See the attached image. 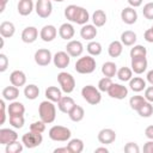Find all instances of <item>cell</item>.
<instances>
[{"instance_id": "1f68e13d", "label": "cell", "mask_w": 153, "mask_h": 153, "mask_svg": "<svg viewBox=\"0 0 153 153\" xmlns=\"http://www.w3.org/2000/svg\"><path fill=\"white\" fill-rule=\"evenodd\" d=\"M92 22L93 25L97 27H100L103 25H105L106 23V13L103 10H96L92 14Z\"/></svg>"}, {"instance_id": "2e32d148", "label": "cell", "mask_w": 153, "mask_h": 153, "mask_svg": "<svg viewBox=\"0 0 153 153\" xmlns=\"http://www.w3.org/2000/svg\"><path fill=\"white\" fill-rule=\"evenodd\" d=\"M147 66H148V62H147V59L146 57H135V59H131L130 67H131V71L135 74H142L147 69Z\"/></svg>"}, {"instance_id": "ac0fdd59", "label": "cell", "mask_w": 153, "mask_h": 153, "mask_svg": "<svg viewBox=\"0 0 153 153\" xmlns=\"http://www.w3.org/2000/svg\"><path fill=\"white\" fill-rule=\"evenodd\" d=\"M38 38V30L35 26H27L22 32V41L24 43H33Z\"/></svg>"}, {"instance_id": "f1b7e54d", "label": "cell", "mask_w": 153, "mask_h": 153, "mask_svg": "<svg viewBox=\"0 0 153 153\" xmlns=\"http://www.w3.org/2000/svg\"><path fill=\"white\" fill-rule=\"evenodd\" d=\"M129 87L134 92H141L146 88V80H143L141 76H134L129 80Z\"/></svg>"}, {"instance_id": "603a6c76", "label": "cell", "mask_w": 153, "mask_h": 153, "mask_svg": "<svg viewBox=\"0 0 153 153\" xmlns=\"http://www.w3.org/2000/svg\"><path fill=\"white\" fill-rule=\"evenodd\" d=\"M1 94H2V98H4L5 100L13 102V100H16V99L19 97V87H17V86H14V85H12V86H6V87L2 90Z\"/></svg>"}, {"instance_id": "7dc6e473", "label": "cell", "mask_w": 153, "mask_h": 153, "mask_svg": "<svg viewBox=\"0 0 153 153\" xmlns=\"http://www.w3.org/2000/svg\"><path fill=\"white\" fill-rule=\"evenodd\" d=\"M124 152L126 153H139L140 152V148H139L137 143H135V142H128L124 146Z\"/></svg>"}, {"instance_id": "4316f807", "label": "cell", "mask_w": 153, "mask_h": 153, "mask_svg": "<svg viewBox=\"0 0 153 153\" xmlns=\"http://www.w3.org/2000/svg\"><path fill=\"white\" fill-rule=\"evenodd\" d=\"M136 39H137V36L131 30H127V31H123L121 33V42H122L123 45H127V47L134 45Z\"/></svg>"}, {"instance_id": "8fae6325", "label": "cell", "mask_w": 153, "mask_h": 153, "mask_svg": "<svg viewBox=\"0 0 153 153\" xmlns=\"http://www.w3.org/2000/svg\"><path fill=\"white\" fill-rule=\"evenodd\" d=\"M53 62L55 65V67L63 69L66 67H68L69 62H71V56L67 51H57L54 56H53Z\"/></svg>"}, {"instance_id": "3957f363", "label": "cell", "mask_w": 153, "mask_h": 153, "mask_svg": "<svg viewBox=\"0 0 153 153\" xmlns=\"http://www.w3.org/2000/svg\"><path fill=\"white\" fill-rule=\"evenodd\" d=\"M81 96L82 98L91 105H97L102 100V94L98 87H94L93 85H86L81 88Z\"/></svg>"}, {"instance_id": "30bf717a", "label": "cell", "mask_w": 153, "mask_h": 153, "mask_svg": "<svg viewBox=\"0 0 153 153\" xmlns=\"http://www.w3.org/2000/svg\"><path fill=\"white\" fill-rule=\"evenodd\" d=\"M66 51L69 54L71 57H79L81 56L82 51H84V45L80 41L76 39H72L67 43L66 45Z\"/></svg>"}, {"instance_id": "277c9868", "label": "cell", "mask_w": 153, "mask_h": 153, "mask_svg": "<svg viewBox=\"0 0 153 153\" xmlns=\"http://www.w3.org/2000/svg\"><path fill=\"white\" fill-rule=\"evenodd\" d=\"M48 135H49V137L53 141L63 142V141H67V140L71 139L72 133H71V130L67 127H63V126H53L49 129Z\"/></svg>"}, {"instance_id": "ee69618b", "label": "cell", "mask_w": 153, "mask_h": 153, "mask_svg": "<svg viewBox=\"0 0 153 153\" xmlns=\"http://www.w3.org/2000/svg\"><path fill=\"white\" fill-rule=\"evenodd\" d=\"M45 124L47 123H44L42 120L41 121H36V122H32L31 124H30V130L31 131H35V133H43L44 130H45Z\"/></svg>"}, {"instance_id": "be15d7a7", "label": "cell", "mask_w": 153, "mask_h": 153, "mask_svg": "<svg viewBox=\"0 0 153 153\" xmlns=\"http://www.w3.org/2000/svg\"><path fill=\"white\" fill-rule=\"evenodd\" d=\"M152 29H153V26H152Z\"/></svg>"}, {"instance_id": "4fadbf2b", "label": "cell", "mask_w": 153, "mask_h": 153, "mask_svg": "<svg viewBox=\"0 0 153 153\" xmlns=\"http://www.w3.org/2000/svg\"><path fill=\"white\" fill-rule=\"evenodd\" d=\"M121 19L123 20V23H126L128 25H131V24L136 23V20H137L136 10H134V7H131V6L124 7L121 12Z\"/></svg>"}, {"instance_id": "f35d334b", "label": "cell", "mask_w": 153, "mask_h": 153, "mask_svg": "<svg viewBox=\"0 0 153 153\" xmlns=\"http://www.w3.org/2000/svg\"><path fill=\"white\" fill-rule=\"evenodd\" d=\"M146 102H147V100H146L145 97H142V96H133V97L129 99V105H130V108H131L133 110L137 111Z\"/></svg>"}, {"instance_id": "44dd1931", "label": "cell", "mask_w": 153, "mask_h": 153, "mask_svg": "<svg viewBox=\"0 0 153 153\" xmlns=\"http://www.w3.org/2000/svg\"><path fill=\"white\" fill-rule=\"evenodd\" d=\"M74 33H75V30L73 27L72 24L69 23H63L60 27H59V35L62 39H66V41H71L73 37H74Z\"/></svg>"}, {"instance_id": "484cf974", "label": "cell", "mask_w": 153, "mask_h": 153, "mask_svg": "<svg viewBox=\"0 0 153 153\" xmlns=\"http://www.w3.org/2000/svg\"><path fill=\"white\" fill-rule=\"evenodd\" d=\"M17 8L20 16H29L33 10V2L32 0H19Z\"/></svg>"}, {"instance_id": "ab89813d", "label": "cell", "mask_w": 153, "mask_h": 153, "mask_svg": "<svg viewBox=\"0 0 153 153\" xmlns=\"http://www.w3.org/2000/svg\"><path fill=\"white\" fill-rule=\"evenodd\" d=\"M8 121H10V124H11L13 128H17V129L23 128L24 122H25L23 115H12V116H10Z\"/></svg>"}, {"instance_id": "83f0119b", "label": "cell", "mask_w": 153, "mask_h": 153, "mask_svg": "<svg viewBox=\"0 0 153 153\" xmlns=\"http://www.w3.org/2000/svg\"><path fill=\"white\" fill-rule=\"evenodd\" d=\"M123 51V44L121 41H112L108 47V54L110 57H118Z\"/></svg>"}, {"instance_id": "836d02e7", "label": "cell", "mask_w": 153, "mask_h": 153, "mask_svg": "<svg viewBox=\"0 0 153 153\" xmlns=\"http://www.w3.org/2000/svg\"><path fill=\"white\" fill-rule=\"evenodd\" d=\"M24 96L29 100H33L39 96V88L35 84H29L24 88Z\"/></svg>"}, {"instance_id": "816d5d0a", "label": "cell", "mask_w": 153, "mask_h": 153, "mask_svg": "<svg viewBox=\"0 0 153 153\" xmlns=\"http://www.w3.org/2000/svg\"><path fill=\"white\" fill-rule=\"evenodd\" d=\"M143 38L148 42V43H153V29H147L143 33Z\"/></svg>"}, {"instance_id": "f907efd6", "label": "cell", "mask_w": 153, "mask_h": 153, "mask_svg": "<svg viewBox=\"0 0 153 153\" xmlns=\"http://www.w3.org/2000/svg\"><path fill=\"white\" fill-rule=\"evenodd\" d=\"M0 106H1V121L0 124H4L6 121V104H5V99L0 100Z\"/></svg>"}, {"instance_id": "db71d44e", "label": "cell", "mask_w": 153, "mask_h": 153, "mask_svg": "<svg viewBox=\"0 0 153 153\" xmlns=\"http://www.w3.org/2000/svg\"><path fill=\"white\" fill-rule=\"evenodd\" d=\"M145 135L148 140H153V124L152 126H148L146 129H145Z\"/></svg>"}, {"instance_id": "d590c367", "label": "cell", "mask_w": 153, "mask_h": 153, "mask_svg": "<svg viewBox=\"0 0 153 153\" xmlns=\"http://www.w3.org/2000/svg\"><path fill=\"white\" fill-rule=\"evenodd\" d=\"M86 50L91 56H98L102 53V44L96 41H90V43L86 45Z\"/></svg>"}, {"instance_id": "5bb4252c", "label": "cell", "mask_w": 153, "mask_h": 153, "mask_svg": "<svg viewBox=\"0 0 153 153\" xmlns=\"http://www.w3.org/2000/svg\"><path fill=\"white\" fill-rule=\"evenodd\" d=\"M57 35V29L54 25H44L39 31V37L43 42H51Z\"/></svg>"}, {"instance_id": "e7e4bbea", "label": "cell", "mask_w": 153, "mask_h": 153, "mask_svg": "<svg viewBox=\"0 0 153 153\" xmlns=\"http://www.w3.org/2000/svg\"><path fill=\"white\" fill-rule=\"evenodd\" d=\"M115 1H117V0H115Z\"/></svg>"}, {"instance_id": "cb8c5ba5", "label": "cell", "mask_w": 153, "mask_h": 153, "mask_svg": "<svg viewBox=\"0 0 153 153\" xmlns=\"http://www.w3.org/2000/svg\"><path fill=\"white\" fill-rule=\"evenodd\" d=\"M16 32V27H14V24L11 23V22H2L0 24V35L1 37L4 38H10L14 35Z\"/></svg>"}, {"instance_id": "680465c9", "label": "cell", "mask_w": 153, "mask_h": 153, "mask_svg": "<svg viewBox=\"0 0 153 153\" xmlns=\"http://www.w3.org/2000/svg\"><path fill=\"white\" fill-rule=\"evenodd\" d=\"M96 153H99V152H103V153H109V149L106 148V147H98V148H96V151H94Z\"/></svg>"}, {"instance_id": "f5cc1de1", "label": "cell", "mask_w": 153, "mask_h": 153, "mask_svg": "<svg viewBox=\"0 0 153 153\" xmlns=\"http://www.w3.org/2000/svg\"><path fill=\"white\" fill-rule=\"evenodd\" d=\"M143 152L145 153H153V140H149L143 145Z\"/></svg>"}, {"instance_id": "ba28073f", "label": "cell", "mask_w": 153, "mask_h": 153, "mask_svg": "<svg viewBox=\"0 0 153 153\" xmlns=\"http://www.w3.org/2000/svg\"><path fill=\"white\" fill-rule=\"evenodd\" d=\"M33 57H35V62L38 66H42V67L48 66L51 62V60H53V55H51L50 50L49 49H45V48L38 49L35 53V56Z\"/></svg>"}, {"instance_id": "d4e9b609", "label": "cell", "mask_w": 153, "mask_h": 153, "mask_svg": "<svg viewBox=\"0 0 153 153\" xmlns=\"http://www.w3.org/2000/svg\"><path fill=\"white\" fill-rule=\"evenodd\" d=\"M45 97H47V99H49L54 103H57L62 97V90L56 86H49L45 90Z\"/></svg>"}, {"instance_id": "7bdbcfd3", "label": "cell", "mask_w": 153, "mask_h": 153, "mask_svg": "<svg viewBox=\"0 0 153 153\" xmlns=\"http://www.w3.org/2000/svg\"><path fill=\"white\" fill-rule=\"evenodd\" d=\"M111 85H112L111 78L104 76V78H102V79L98 81V90H99L100 92H108Z\"/></svg>"}, {"instance_id": "8992f818", "label": "cell", "mask_w": 153, "mask_h": 153, "mask_svg": "<svg viewBox=\"0 0 153 153\" xmlns=\"http://www.w3.org/2000/svg\"><path fill=\"white\" fill-rule=\"evenodd\" d=\"M43 141V136L41 133L35 131H27L22 136V142L26 148H35L38 147Z\"/></svg>"}, {"instance_id": "91938a15", "label": "cell", "mask_w": 153, "mask_h": 153, "mask_svg": "<svg viewBox=\"0 0 153 153\" xmlns=\"http://www.w3.org/2000/svg\"><path fill=\"white\" fill-rule=\"evenodd\" d=\"M8 0H0V4H1V7H0V13H2L5 11V7H6V4H7Z\"/></svg>"}, {"instance_id": "b9f144b4", "label": "cell", "mask_w": 153, "mask_h": 153, "mask_svg": "<svg viewBox=\"0 0 153 153\" xmlns=\"http://www.w3.org/2000/svg\"><path fill=\"white\" fill-rule=\"evenodd\" d=\"M137 112H139V115H140L141 117H151V116L153 115V105H152V103L146 102V103L137 110Z\"/></svg>"}, {"instance_id": "e575fe53", "label": "cell", "mask_w": 153, "mask_h": 153, "mask_svg": "<svg viewBox=\"0 0 153 153\" xmlns=\"http://www.w3.org/2000/svg\"><path fill=\"white\" fill-rule=\"evenodd\" d=\"M69 153H81L84 151V141L81 139H72L67 145Z\"/></svg>"}, {"instance_id": "c3c4849f", "label": "cell", "mask_w": 153, "mask_h": 153, "mask_svg": "<svg viewBox=\"0 0 153 153\" xmlns=\"http://www.w3.org/2000/svg\"><path fill=\"white\" fill-rule=\"evenodd\" d=\"M8 67V57L5 54H0V72H5Z\"/></svg>"}, {"instance_id": "4dcf8cb0", "label": "cell", "mask_w": 153, "mask_h": 153, "mask_svg": "<svg viewBox=\"0 0 153 153\" xmlns=\"http://www.w3.org/2000/svg\"><path fill=\"white\" fill-rule=\"evenodd\" d=\"M68 116H69L71 121H73V122H80V121H82V118H84V116H85L84 108L75 104V105L73 106V109L68 112Z\"/></svg>"}, {"instance_id": "681fc988", "label": "cell", "mask_w": 153, "mask_h": 153, "mask_svg": "<svg viewBox=\"0 0 153 153\" xmlns=\"http://www.w3.org/2000/svg\"><path fill=\"white\" fill-rule=\"evenodd\" d=\"M145 99L149 103H153V85H151L149 87L145 88Z\"/></svg>"}, {"instance_id": "f546056e", "label": "cell", "mask_w": 153, "mask_h": 153, "mask_svg": "<svg viewBox=\"0 0 153 153\" xmlns=\"http://www.w3.org/2000/svg\"><path fill=\"white\" fill-rule=\"evenodd\" d=\"M102 73H103L104 76L114 78L117 74V66H116V63L112 62V61H106L102 66Z\"/></svg>"}, {"instance_id": "d6986e66", "label": "cell", "mask_w": 153, "mask_h": 153, "mask_svg": "<svg viewBox=\"0 0 153 153\" xmlns=\"http://www.w3.org/2000/svg\"><path fill=\"white\" fill-rule=\"evenodd\" d=\"M74 105H75V102H74V99H73L72 97H69V96H62L61 99L57 102V108H59V110H60L61 112H63V114H68V112L73 109Z\"/></svg>"}, {"instance_id": "7a4b0ae2", "label": "cell", "mask_w": 153, "mask_h": 153, "mask_svg": "<svg viewBox=\"0 0 153 153\" xmlns=\"http://www.w3.org/2000/svg\"><path fill=\"white\" fill-rule=\"evenodd\" d=\"M74 68L79 74H91L96 69V60L91 55L81 56L76 60Z\"/></svg>"}, {"instance_id": "52a82bcc", "label": "cell", "mask_w": 153, "mask_h": 153, "mask_svg": "<svg viewBox=\"0 0 153 153\" xmlns=\"http://www.w3.org/2000/svg\"><path fill=\"white\" fill-rule=\"evenodd\" d=\"M35 11L38 17L41 18H48L53 12V5L49 0H37L35 5Z\"/></svg>"}, {"instance_id": "6f0895ef", "label": "cell", "mask_w": 153, "mask_h": 153, "mask_svg": "<svg viewBox=\"0 0 153 153\" xmlns=\"http://www.w3.org/2000/svg\"><path fill=\"white\" fill-rule=\"evenodd\" d=\"M146 79H147V81H148L151 85H153V69H152V71H149V72L147 73Z\"/></svg>"}, {"instance_id": "74e56055", "label": "cell", "mask_w": 153, "mask_h": 153, "mask_svg": "<svg viewBox=\"0 0 153 153\" xmlns=\"http://www.w3.org/2000/svg\"><path fill=\"white\" fill-rule=\"evenodd\" d=\"M146 55H147V49L143 45H141V44L134 45L130 49V57L131 59H135V57H146Z\"/></svg>"}, {"instance_id": "f6af8a7d", "label": "cell", "mask_w": 153, "mask_h": 153, "mask_svg": "<svg viewBox=\"0 0 153 153\" xmlns=\"http://www.w3.org/2000/svg\"><path fill=\"white\" fill-rule=\"evenodd\" d=\"M76 8H78L76 5H68L65 8V17L67 18V20H69V22H73L74 20V16H75Z\"/></svg>"}, {"instance_id": "9c48e42d", "label": "cell", "mask_w": 153, "mask_h": 153, "mask_svg": "<svg viewBox=\"0 0 153 153\" xmlns=\"http://www.w3.org/2000/svg\"><path fill=\"white\" fill-rule=\"evenodd\" d=\"M108 94L115 99H124L128 96V88L124 85L112 82V85L110 86V88L108 91Z\"/></svg>"}, {"instance_id": "94428289", "label": "cell", "mask_w": 153, "mask_h": 153, "mask_svg": "<svg viewBox=\"0 0 153 153\" xmlns=\"http://www.w3.org/2000/svg\"><path fill=\"white\" fill-rule=\"evenodd\" d=\"M54 1H56V2H62L63 0H54Z\"/></svg>"}, {"instance_id": "ffe728a7", "label": "cell", "mask_w": 153, "mask_h": 153, "mask_svg": "<svg viewBox=\"0 0 153 153\" xmlns=\"http://www.w3.org/2000/svg\"><path fill=\"white\" fill-rule=\"evenodd\" d=\"M10 81L12 85L17 86V87H22L26 84V75L23 71H13L11 74H10Z\"/></svg>"}, {"instance_id": "9f6ffc18", "label": "cell", "mask_w": 153, "mask_h": 153, "mask_svg": "<svg viewBox=\"0 0 153 153\" xmlns=\"http://www.w3.org/2000/svg\"><path fill=\"white\" fill-rule=\"evenodd\" d=\"M54 153H69V149L68 147H59V148H55L54 149Z\"/></svg>"}, {"instance_id": "7c38bea8", "label": "cell", "mask_w": 153, "mask_h": 153, "mask_svg": "<svg viewBox=\"0 0 153 153\" xmlns=\"http://www.w3.org/2000/svg\"><path fill=\"white\" fill-rule=\"evenodd\" d=\"M97 139L100 143L109 145V143H112L116 140V133L111 128H104V129L99 130V133L97 135Z\"/></svg>"}, {"instance_id": "7402d4cb", "label": "cell", "mask_w": 153, "mask_h": 153, "mask_svg": "<svg viewBox=\"0 0 153 153\" xmlns=\"http://www.w3.org/2000/svg\"><path fill=\"white\" fill-rule=\"evenodd\" d=\"M88 20H90V14H88L87 10L81 6H78L73 23H76L79 25H85V24H87Z\"/></svg>"}, {"instance_id": "60d3db41", "label": "cell", "mask_w": 153, "mask_h": 153, "mask_svg": "<svg viewBox=\"0 0 153 153\" xmlns=\"http://www.w3.org/2000/svg\"><path fill=\"white\" fill-rule=\"evenodd\" d=\"M23 142H19L18 140L10 142L6 145V153H20L23 151Z\"/></svg>"}, {"instance_id": "11a10c76", "label": "cell", "mask_w": 153, "mask_h": 153, "mask_svg": "<svg viewBox=\"0 0 153 153\" xmlns=\"http://www.w3.org/2000/svg\"><path fill=\"white\" fill-rule=\"evenodd\" d=\"M128 1V4H129V6H131V7H139V6H141L142 5V1L143 0H127Z\"/></svg>"}, {"instance_id": "d6a6232c", "label": "cell", "mask_w": 153, "mask_h": 153, "mask_svg": "<svg viewBox=\"0 0 153 153\" xmlns=\"http://www.w3.org/2000/svg\"><path fill=\"white\" fill-rule=\"evenodd\" d=\"M7 111H8V115L12 116V115H24L25 112V106L23 103L20 102H11L10 105L7 106Z\"/></svg>"}, {"instance_id": "bcb514c9", "label": "cell", "mask_w": 153, "mask_h": 153, "mask_svg": "<svg viewBox=\"0 0 153 153\" xmlns=\"http://www.w3.org/2000/svg\"><path fill=\"white\" fill-rule=\"evenodd\" d=\"M142 14L146 19L153 20V2H147L142 8Z\"/></svg>"}, {"instance_id": "e0dca14e", "label": "cell", "mask_w": 153, "mask_h": 153, "mask_svg": "<svg viewBox=\"0 0 153 153\" xmlns=\"http://www.w3.org/2000/svg\"><path fill=\"white\" fill-rule=\"evenodd\" d=\"M97 33V26H94L93 24H85L80 29V36L86 41H92L93 38H96Z\"/></svg>"}, {"instance_id": "6125c7cd", "label": "cell", "mask_w": 153, "mask_h": 153, "mask_svg": "<svg viewBox=\"0 0 153 153\" xmlns=\"http://www.w3.org/2000/svg\"><path fill=\"white\" fill-rule=\"evenodd\" d=\"M49 1H51V0H49Z\"/></svg>"}, {"instance_id": "9a60e30c", "label": "cell", "mask_w": 153, "mask_h": 153, "mask_svg": "<svg viewBox=\"0 0 153 153\" xmlns=\"http://www.w3.org/2000/svg\"><path fill=\"white\" fill-rule=\"evenodd\" d=\"M16 140H18V134L14 130H12L10 128H1L0 129V143L1 145L6 146L7 143L13 142Z\"/></svg>"}, {"instance_id": "8d00e7d4", "label": "cell", "mask_w": 153, "mask_h": 153, "mask_svg": "<svg viewBox=\"0 0 153 153\" xmlns=\"http://www.w3.org/2000/svg\"><path fill=\"white\" fill-rule=\"evenodd\" d=\"M117 78L121 80V81H129L131 78H133V71L131 68L129 67H121L118 71H117Z\"/></svg>"}, {"instance_id": "5b68a950", "label": "cell", "mask_w": 153, "mask_h": 153, "mask_svg": "<svg viewBox=\"0 0 153 153\" xmlns=\"http://www.w3.org/2000/svg\"><path fill=\"white\" fill-rule=\"evenodd\" d=\"M57 81L61 86L62 92H65V93H72L75 88V79L71 73H67V72L59 73Z\"/></svg>"}, {"instance_id": "6da1fadb", "label": "cell", "mask_w": 153, "mask_h": 153, "mask_svg": "<svg viewBox=\"0 0 153 153\" xmlns=\"http://www.w3.org/2000/svg\"><path fill=\"white\" fill-rule=\"evenodd\" d=\"M38 114H39V118L49 124V123H53L56 118V108L54 105V102L47 99V100H43L41 102L39 106H38Z\"/></svg>"}]
</instances>
